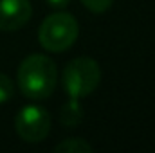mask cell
<instances>
[{
  "mask_svg": "<svg viewBox=\"0 0 155 153\" xmlns=\"http://www.w3.org/2000/svg\"><path fill=\"white\" fill-rule=\"evenodd\" d=\"M18 86L27 99L41 101L52 96L58 83L56 63L45 54H31L18 67Z\"/></svg>",
  "mask_w": 155,
  "mask_h": 153,
  "instance_id": "cell-1",
  "label": "cell"
},
{
  "mask_svg": "<svg viewBox=\"0 0 155 153\" xmlns=\"http://www.w3.org/2000/svg\"><path fill=\"white\" fill-rule=\"evenodd\" d=\"M69 2L71 0H47V4L51 7H54V9H65L69 5Z\"/></svg>",
  "mask_w": 155,
  "mask_h": 153,
  "instance_id": "cell-10",
  "label": "cell"
},
{
  "mask_svg": "<svg viewBox=\"0 0 155 153\" xmlns=\"http://www.w3.org/2000/svg\"><path fill=\"white\" fill-rule=\"evenodd\" d=\"M15 96V83L5 74H0V105L11 101Z\"/></svg>",
  "mask_w": 155,
  "mask_h": 153,
  "instance_id": "cell-8",
  "label": "cell"
},
{
  "mask_svg": "<svg viewBox=\"0 0 155 153\" xmlns=\"http://www.w3.org/2000/svg\"><path fill=\"white\" fill-rule=\"evenodd\" d=\"M15 130L25 142H41L51 132V115L43 106L27 105L15 117Z\"/></svg>",
  "mask_w": 155,
  "mask_h": 153,
  "instance_id": "cell-4",
  "label": "cell"
},
{
  "mask_svg": "<svg viewBox=\"0 0 155 153\" xmlns=\"http://www.w3.org/2000/svg\"><path fill=\"white\" fill-rule=\"evenodd\" d=\"M60 121H61V124L67 126V128H74V126H78V124L83 121V106H81L79 99L69 97V101L61 106Z\"/></svg>",
  "mask_w": 155,
  "mask_h": 153,
  "instance_id": "cell-6",
  "label": "cell"
},
{
  "mask_svg": "<svg viewBox=\"0 0 155 153\" xmlns=\"http://www.w3.org/2000/svg\"><path fill=\"white\" fill-rule=\"evenodd\" d=\"M81 4L90 11V13H96V15H101V13H107L114 0H81Z\"/></svg>",
  "mask_w": 155,
  "mask_h": 153,
  "instance_id": "cell-9",
  "label": "cell"
},
{
  "mask_svg": "<svg viewBox=\"0 0 155 153\" xmlns=\"http://www.w3.org/2000/svg\"><path fill=\"white\" fill-rule=\"evenodd\" d=\"M54 151L56 153H88L92 151V144H88L85 139L71 137V139H65L60 144H56Z\"/></svg>",
  "mask_w": 155,
  "mask_h": 153,
  "instance_id": "cell-7",
  "label": "cell"
},
{
  "mask_svg": "<svg viewBox=\"0 0 155 153\" xmlns=\"http://www.w3.org/2000/svg\"><path fill=\"white\" fill-rule=\"evenodd\" d=\"M101 81L99 63L92 58L81 56L71 60L63 69V88L69 97L81 99L92 94Z\"/></svg>",
  "mask_w": 155,
  "mask_h": 153,
  "instance_id": "cell-3",
  "label": "cell"
},
{
  "mask_svg": "<svg viewBox=\"0 0 155 153\" xmlns=\"http://www.w3.org/2000/svg\"><path fill=\"white\" fill-rule=\"evenodd\" d=\"M33 15L29 0H0V31L22 29Z\"/></svg>",
  "mask_w": 155,
  "mask_h": 153,
  "instance_id": "cell-5",
  "label": "cell"
},
{
  "mask_svg": "<svg viewBox=\"0 0 155 153\" xmlns=\"http://www.w3.org/2000/svg\"><path fill=\"white\" fill-rule=\"evenodd\" d=\"M79 34L76 18L63 9H58L43 18L38 29L40 45L49 52H63L74 45Z\"/></svg>",
  "mask_w": 155,
  "mask_h": 153,
  "instance_id": "cell-2",
  "label": "cell"
}]
</instances>
